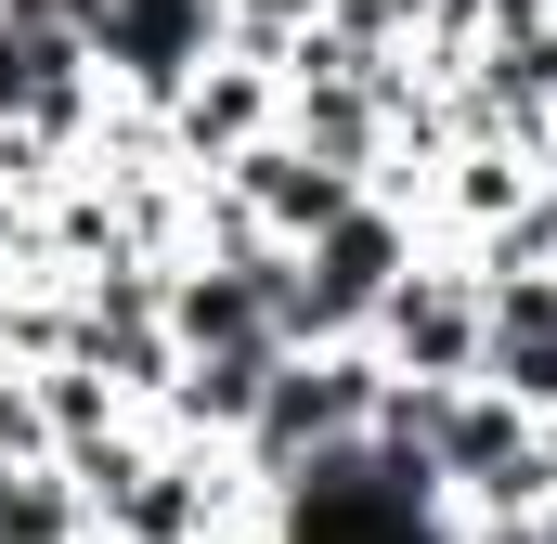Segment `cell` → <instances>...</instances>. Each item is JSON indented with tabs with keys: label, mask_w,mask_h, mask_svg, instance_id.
Here are the masks:
<instances>
[{
	"label": "cell",
	"mask_w": 557,
	"mask_h": 544,
	"mask_svg": "<svg viewBox=\"0 0 557 544\" xmlns=\"http://www.w3.org/2000/svg\"><path fill=\"white\" fill-rule=\"evenodd\" d=\"M104 0H0V26H52V39H91Z\"/></svg>",
	"instance_id": "8fae6325"
},
{
	"label": "cell",
	"mask_w": 557,
	"mask_h": 544,
	"mask_svg": "<svg viewBox=\"0 0 557 544\" xmlns=\"http://www.w3.org/2000/svg\"><path fill=\"white\" fill-rule=\"evenodd\" d=\"M363 350L403 376V390H441V376H480V260L467 247H428L389 298H376V324H363Z\"/></svg>",
	"instance_id": "3957f363"
},
{
	"label": "cell",
	"mask_w": 557,
	"mask_h": 544,
	"mask_svg": "<svg viewBox=\"0 0 557 544\" xmlns=\"http://www.w3.org/2000/svg\"><path fill=\"white\" fill-rule=\"evenodd\" d=\"M221 195H234V208H247L273 247H311V234H324V221L363 195V169H337V156H311V143L260 131L247 156H234V169H221Z\"/></svg>",
	"instance_id": "8992f818"
},
{
	"label": "cell",
	"mask_w": 557,
	"mask_h": 544,
	"mask_svg": "<svg viewBox=\"0 0 557 544\" xmlns=\"http://www.w3.org/2000/svg\"><path fill=\"white\" fill-rule=\"evenodd\" d=\"M324 26H337L350 52H416V39H428V0H324Z\"/></svg>",
	"instance_id": "30bf717a"
},
{
	"label": "cell",
	"mask_w": 557,
	"mask_h": 544,
	"mask_svg": "<svg viewBox=\"0 0 557 544\" xmlns=\"http://www.w3.org/2000/svg\"><path fill=\"white\" fill-rule=\"evenodd\" d=\"M480 376H493L506 403L557 415V260L480 272Z\"/></svg>",
	"instance_id": "52a82bcc"
},
{
	"label": "cell",
	"mask_w": 557,
	"mask_h": 544,
	"mask_svg": "<svg viewBox=\"0 0 557 544\" xmlns=\"http://www.w3.org/2000/svg\"><path fill=\"white\" fill-rule=\"evenodd\" d=\"M273 118H285V65H260V52H208V65L156 104V131H169V169H182V182H221Z\"/></svg>",
	"instance_id": "277c9868"
},
{
	"label": "cell",
	"mask_w": 557,
	"mask_h": 544,
	"mask_svg": "<svg viewBox=\"0 0 557 544\" xmlns=\"http://www.w3.org/2000/svg\"><path fill=\"white\" fill-rule=\"evenodd\" d=\"M311 26H324V0H221V39H234V52H260V65H285Z\"/></svg>",
	"instance_id": "9c48e42d"
},
{
	"label": "cell",
	"mask_w": 557,
	"mask_h": 544,
	"mask_svg": "<svg viewBox=\"0 0 557 544\" xmlns=\"http://www.w3.org/2000/svg\"><path fill=\"white\" fill-rule=\"evenodd\" d=\"M376 403H389V363H376L363 337H311V350H285V363H273V390H260V415H247L234 467H247L260 493H285L311 454L363 441V428H376Z\"/></svg>",
	"instance_id": "7a4b0ae2"
},
{
	"label": "cell",
	"mask_w": 557,
	"mask_h": 544,
	"mask_svg": "<svg viewBox=\"0 0 557 544\" xmlns=\"http://www.w3.org/2000/svg\"><path fill=\"white\" fill-rule=\"evenodd\" d=\"M532 544H557V493H545V506H532Z\"/></svg>",
	"instance_id": "7c38bea8"
},
{
	"label": "cell",
	"mask_w": 557,
	"mask_h": 544,
	"mask_svg": "<svg viewBox=\"0 0 557 544\" xmlns=\"http://www.w3.org/2000/svg\"><path fill=\"white\" fill-rule=\"evenodd\" d=\"M0 544H91V493H78L65 454L0 467Z\"/></svg>",
	"instance_id": "ba28073f"
},
{
	"label": "cell",
	"mask_w": 557,
	"mask_h": 544,
	"mask_svg": "<svg viewBox=\"0 0 557 544\" xmlns=\"http://www.w3.org/2000/svg\"><path fill=\"white\" fill-rule=\"evenodd\" d=\"M428 247H441V234H428L416 208L363 182L311 247H285V350H311V337H363V324H376V298H389Z\"/></svg>",
	"instance_id": "6da1fadb"
},
{
	"label": "cell",
	"mask_w": 557,
	"mask_h": 544,
	"mask_svg": "<svg viewBox=\"0 0 557 544\" xmlns=\"http://www.w3.org/2000/svg\"><path fill=\"white\" fill-rule=\"evenodd\" d=\"M208 52H234L221 39V0H104L91 13V65H104L117 104H169Z\"/></svg>",
	"instance_id": "5b68a950"
}]
</instances>
